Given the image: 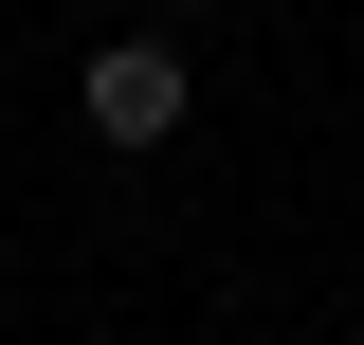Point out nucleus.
I'll use <instances>...</instances> for the list:
<instances>
[{
  "label": "nucleus",
  "mask_w": 364,
  "mask_h": 345,
  "mask_svg": "<svg viewBox=\"0 0 364 345\" xmlns=\"http://www.w3.org/2000/svg\"><path fill=\"white\" fill-rule=\"evenodd\" d=\"M73 109H91V146H164V128H182V55H164V37H109V55L73 73Z\"/></svg>",
  "instance_id": "nucleus-1"
}]
</instances>
